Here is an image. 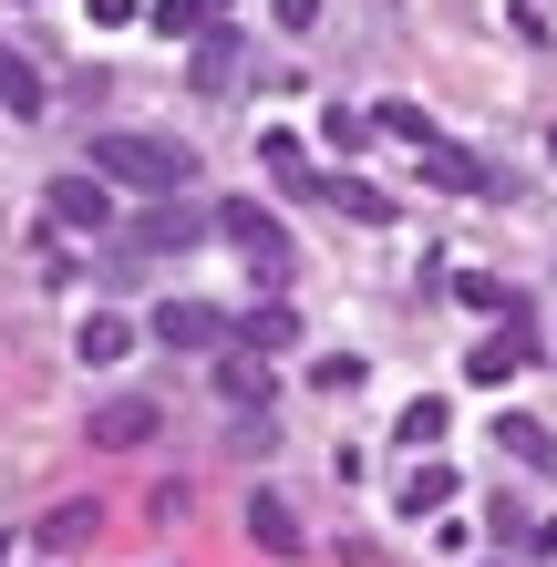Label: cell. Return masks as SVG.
I'll use <instances>...</instances> for the list:
<instances>
[{
	"instance_id": "6da1fadb",
	"label": "cell",
	"mask_w": 557,
	"mask_h": 567,
	"mask_svg": "<svg viewBox=\"0 0 557 567\" xmlns=\"http://www.w3.org/2000/svg\"><path fill=\"white\" fill-rule=\"evenodd\" d=\"M83 165L104 186H135V196H186L196 186V155L176 135H145V124H104V135L83 145Z\"/></svg>"
},
{
	"instance_id": "7a4b0ae2",
	"label": "cell",
	"mask_w": 557,
	"mask_h": 567,
	"mask_svg": "<svg viewBox=\"0 0 557 567\" xmlns=\"http://www.w3.org/2000/svg\"><path fill=\"white\" fill-rule=\"evenodd\" d=\"M196 238H217V207H196V196H166V207H145L124 227V258L114 269H145V258H186Z\"/></svg>"
},
{
	"instance_id": "3957f363",
	"label": "cell",
	"mask_w": 557,
	"mask_h": 567,
	"mask_svg": "<svg viewBox=\"0 0 557 567\" xmlns=\"http://www.w3.org/2000/svg\"><path fill=\"white\" fill-rule=\"evenodd\" d=\"M217 238H227V248H248V269L269 279V289L289 279V258H300V248H289V227H279L269 207H258V196H238V207H217Z\"/></svg>"
},
{
	"instance_id": "277c9868",
	"label": "cell",
	"mask_w": 557,
	"mask_h": 567,
	"mask_svg": "<svg viewBox=\"0 0 557 567\" xmlns=\"http://www.w3.org/2000/svg\"><path fill=\"white\" fill-rule=\"evenodd\" d=\"M238 62H248V42H238V21H207L186 42V83L207 93V104H227V93H238Z\"/></svg>"
},
{
	"instance_id": "5b68a950",
	"label": "cell",
	"mask_w": 557,
	"mask_h": 567,
	"mask_svg": "<svg viewBox=\"0 0 557 567\" xmlns=\"http://www.w3.org/2000/svg\"><path fill=\"white\" fill-rule=\"evenodd\" d=\"M145 341H166V351H227V341H238V320H227L217 299H166Z\"/></svg>"
},
{
	"instance_id": "8992f818",
	"label": "cell",
	"mask_w": 557,
	"mask_h": 567,
	"mask_svg": "<svg viewBox=\"0 0 557 567\" xmlns=\"http://www.w3.org/2000/svg\"><path fill=\"white\" fill-rule=\"evenodd\" d=\"M52 227H73V238H104L114 227V196H104V176H52Z\"/></svg>"
},
{
	"instance_id": "52a82bcc",
	"label": "cell",
	"mask_w": 557,
	"mask_h": 567,
	"mask_svg": "<svg viewBox=\"0 0 557 567\" xmlns=\"http://www.w3.org/2000/svg\"><path fill=\"white\" fill-rule=\"evenodd\" d=\"M155 423H166V413H155L145 403V392H114V403H93V444H104V454H135V444H155Z\"/></svg>"
},
{
	"instance_id": "ba28073f",
	"label": "cell",
	"mask_w": 557,
	"mask_h": 567,
	"mask_svg": "<svg viewBox=\"0 0 557 567\" xmlns=\"http://www.w3.org/2000/svg\"><path fill=\"white\" fill-rule=\"evenodd\" d=\"M135 341H145V330L124 320V310H83V330H73V361H83V372H114V361L135 351Z\"/></svg>"
},
{
	"instance_id": "9c48e42d",
	"label": "cell",
	"mask_w": 557,
	"mask_h": 567,
	"mask_svg": "<svg viewBox=\"0 0 557 567\" xmlns=\"http://www.w3.org/2000/svg\"><path fill=\"white\" fill-rule=\"evenodd\" d=\"M289 196H320V207H341V217H362V227H382V217H392V196H382V186H362V176H300Z\"/></svg>"
},
{
	"instance_id": "30bf717a",
	"label": "cell",
	"mask_w": 557,
	"mask_h": 567,
	"mask_svg": "<svg viewBox=\"0 0 557 567\" xmlns=\"http://www.w3.org/2000/svg\"><path fill=\"white\" fill-rule=\"evenodd\" d=\"M527 361H537V341H516V330H496V341H475V351H465V382H485V392H506L516 372H527Z\"/></svg>"
},
{
	"instance_id": "8fae6325",
	"label": "cell",
	"mask_w": 557,
	"mask_h": 567,
	"mask_svg": "<svg viewBox=\"0 0 557 567\" xmlns=\"http://www.w3.org/2000/svg\"><path fill=\"white\" fill-rule=\"evenodd\" d=\"M248 547H258V557H300L310 537H300V516H289L279 495H248Z\"/></svg>"
},
{
	"instance_id": "7c38bea8",
	"label": "cell",
	"mask_w": 557,
	"mask_h": 567,
	"mask_svg": "<svg viewBox=\"0 0 557 567\" xmlns=\"http://www.w3.org/2000/svg\"><path fill=\"white\" fill-rule=\"evenodd\" d=\"M217 392H227L238 413H258V403H269V351H227V361H217Z\"/></svg>"
},
{
	"instance_id": "4fadbf2b",
	"label": "cell",
	"mask_w": 557,
	"mask_h": 567,
	"mask_svg": "<svg viewBox=\"0 0 557 567\" xmlns=\"http://www.w3.org/2000/svg\"><path fill=\"white\" fill-rule=\"evenodd\" d=\"M496 444H506L516 464H527V475H547V464H557V433H547L537 413H506V423H496Z\"/></svg>"
},
{
	"instance_id": "5bb4252c",
	"label": "cell",
	"mask_w": 557,
	"mask_h": 567,
	"mask_svg": "<svg viewBox=\"0 0 557 567\" xmlns=\"http://www.w3.org/2000/svg\"><path fill=\"white\" fill-rule=\"evenodd\" d=\"M145 21L166 31V42H196V31H207V21H227V0H155Z\"/></svg>"
},
{
	"instance_id": "9a60e30c",
	"label": "cell",
	"mask_w": 557,
	"mask_h": 567,
	"mask_svg": "<svg viewBox=\"0 0 557 567\" xmlns=\"http://www.w3.org/2000/svg\"><path fill=\"white\" fill-rule=\"evenodd\" d=\"M434 506H454V464H444V454H423V464H413V485H403V516H434Z\"/></svg>"
},
{
	"instance_id": "2e32d148",
	"label": "cell",
	"mask_w": 557,
	"mask_h": 567,
	"mask_svg": "<svg viewBox=\"0 0 557 567\" xmlns=\"http://www.w3.org/2000/svg\"><path fill=\"white\" fill-rule=\"evenodd\" d=\"M444 403H434V392H423V403H403V423H392V433H403V454H444Z\"/></svg>"
},
{
	"instance_id": "e0dca14e",
	"label": "cell",
	"mask_w": 557,
	"mask_h": 567,
	"mask_svg": "<svg viewBox=\"0 0 557 567\" xmlns=\"http://www.w3.org/2000/svg\"><path fill=\"white\" fill-rule=\"evenodd\" d=\"M258 165H269L279 186H300V176H310V155H300V135H289V124H258Z\"/></svg>"
},
{
	"instance_id": "ac0fdd59",
	"label": "cell",
	"mask_w": 557,
	"mask_h": 567,
	"mask_svg": "<svg viewBox=\"0 0 557 567\" xmlns=\"http://www.w3.org/2000/svg\"><path fill=\"white\" fill-rule=\"evenodd\" d=\"M238 341H248V351H269V361H279L289 341H300V320H289V310H279V299H269V310H248V320H238Z\"/></svg>"
},
{
	"instance_id": "d6986e66",
	"label": "cell",
	"mask_w": 557,
	"mask_h": 567,
	"mask_svg": "<svg viewBox=\"0 0 557 567\" xmlns=\"http://www.w3.org/2000/svg\"><path fill=\"white\" fill-rule=\"evenodd\" d=\"M93 526H104L93 506H52V516H42V547H52V557H73V547H93Z\"/></svg>"
},
{
	"instance_id": "ffe728a7",
	"label": "cell",
	"mask_w": 557,
	"mask_h": 567,
	"mask_svg": "<svg viewBox=\"0 0 557 567\" xmlns=\"http://www.w3.org/2000/svg\"><path fill=\"white\" fill-rule=\"evenodd\" d=\"M0 104H11V114L31 124V114L52 104V93H42V73H31V62H11V52H0Z\"/></svg>"
},
{
	"instance_id": "44dd1931",
	"label": "cell",
	"mask_w": 557,
	"mask_h": 567,
	"mask_svg": "<svg viewBox=\"0 0 557 567\" xmlns=\"http://www.w3.org/2000/svg\"><path fill=\"white\" fill-rule=\"evenodd\" d=\"M372 124H382V135H403V145H434V114H423V104H382Z\"/></svg>"
},
{
	"instance_id": "7402d4cb",
	"label": "cell",
	"mask_w": 557,
	"mask_h": 567,
	"mask_svg": "<svg viewBox=\"0 0 557 567\" xmlns=\"http://www.w3.org/2000/svg\"><path fill=\"white\" fill-rule=\"evenodd\" d=\"M269 21L289 31V42H300V31H320V0H269Z\"/></svg>"
},
{
	"instance_id": "603a6c76",
	"label": "cell",
	"mask_w": 557,
	"mask_h": 567,
	"mask_svg": "<svg viewBox=\"0 0 557 567\" xmlns=\"http://www.w3.org/2000/svg\"><path fill=\"white\" fill-rule=\"evenodd\" d=\"M454 299H465V310H496V299H506V289H496V279H485V269H454Z\"/></svg>"
},
{
	"instance_id": "cb8c5ba5",
	"label": "cell",
	"mask_w": 557,
	"mask_h": 567,
	"mask_svg": "<svg viewBox=\"0 0 557 567\" xmlns=\"http://www.w3.org/2000/svg\"><path fill=\"white\" fill-rule=\"evenodd\" d=\"M135 21V0H93V31H124Z\"/></svg>"
},
{
	"instance_id": "d4e9b609",
	"label": "cell",
	"mask_w": 557,
	"mask_h": 567,
	"mask_svg": "<svg viewBox=\"0 0 557 567\" xmlns=\"http://www.w3.org/2000/svg\"><path fill=\"white\" fill-rule=\"evenodd\" d=\"M547 145H557V135H547Z\"/></svg>"
}]
</instances>
